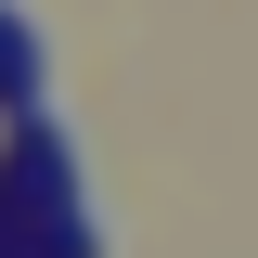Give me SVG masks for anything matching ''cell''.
I'll return each instance as SVG.
<instances>
[{"instance_id":"6da1fadb","label":"cell","mask_w":258,"mask_h":258,"mask_svg":"<svg viewBox=\"0 0 258 258\" xmlns=\"http://www.w3.org/2000/svg\"><path fill=\"white\" fill-rule=\"evenodd\" d=\"M39 78H52V64H39V39H26V13L0 0V103H13V116H39Z\"/></svg>"}]
</instances>
